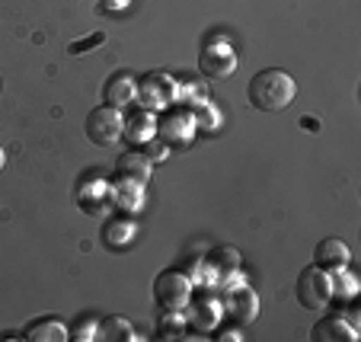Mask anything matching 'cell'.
<instances>
[{
	"label": "cell",
	"instance_id": "obj_1",
	"mask_svg": "<svg viewBox=\"0 0 361 342\" xmlns=\"http://www.w3.org/2000/svg\"><path fill=\"white\" fill-rule=\"evenodd\" d=\"M246 96H250V106H256L259 112H285L298 96V83L288 71L266 68L259 74H252Z\"/></svg>",
	"mask_w": 361,
	"mask_h": 342
},
{
	"label": "cell",
	"instance_id": "obj_2",
	"mask_svg": "<svg viewBox=\"0 0 361 342\" xmlns=\"http://www.w3.org/2000/svg\"><path fill=\"white\" fill-rule=\"evenodd\" d=\"M173 103H179V80L170 71H150L137 80V106L141 109L164 112Z\"/></svg>",
	"mask_w": 361,
	"mask_h": 342
},
{
	"label": "cell",
	"instance_id": "obj_3",
	"mask_svg": "<svg viewBox=\"0 0 361 342\" xmlns=\"http://www.w3.org/2000/svg\"><path fill=\"white\" fill-rule=\"evenodd\" d=\"M183 314H185V323H189L192 329H198V333H212V329L221 323V317H224L218 288L214 285H195Z\"/></svg>",
	"mask_w": 361,
	"mask_h": 342
},
{
	"label": "cell",
	"instance_id": "obj_4",
	"mask_svg": "<svg viewBox=\"0 0 361 342\" xmlns=\"http://www.w3.org/2000/svg\"><path fill=\"white\" fill-rule=\"evenodd\" d=\"M192 288H195V281L179 266L164 269V272L154 279V301H157V307L170 310V314H183L192 298Z\"/></svg>",
	"mask_w": 361,
	"mask_h": 342
},
{
	"label": "cell",
	"instance_id": "obj_5",
	"mask_svg": "<svg viewBox=\"0 0 361 342\" xmlns=\"http://www.w3.org/2000/svg\"><path fill=\"white\" fill-rule=\"evenodd\" d=\"M294 295H298V304L307 310H323L333 304V291H329V272L320 269L317 262L300 269L298 285H294Z\"/></svg>",
	"mask_w": 361,
	"mask_h": 342
},
{
	"label": "cell",
	"instance_id": "obj_6",
	"mask_svg": "<svg viewBox=\"0 0 361 342\" xmlns=\"http://www.w3.org/2000/svg\"><path fill=\"white\" fill-rule=\"evenodd\" d=\"M154 135L160 141H166L170 147H185V144L195 138V118H192V109L183 103L166 106L164 112H157V128Z\"/></svg>",
	"mask_w": 361,
	"mask_h": 342
},
{
	"label": "cell",
	"instance_id": "obj_7",
	"mask_svg": "<svg viewBox=\"0 0 361 342\" xmlns=\"http://www.w3.org/2000/svg\"><path fill=\"white\" fill-rule=\"evenodd\" d=\"M237 64L240 58L227 39H208L198 51V71H202L204 80H224L237 71Z\"/></svg>",
	"mask_w": 361,
	"mask_h": 342
},
{
	"label": "cell",
	"instance_id": "obj_8",
	"mask_svg": "<svg viewBox=\"0 0 361 342\" xmlns=\"http://www.w3.org/2000/svg\"><path fill=\"white\" fill-rule=\"evenodd\" d=\"M122 125H125V116L122 109H116V106L102 103L96 106V109H90L87 116V138L93 144H99V147H109V144H116L118 138H122Z\"/></svg>",
	"mask_w": 361,
	"mask_h": 342
},
{
	"label": "cell",
	"instance_id": "obj_9",
	"mask_svg": "<svg viewBox=\"0 0 361 342\" xmlns=\"http://www.w3.org/2000/svg\"><path fill=\"white\" fill-rule=\"evenodd\" d=\"M221 307H224V317H231L237 326H246L259 317V298L250 285H237L231 291H221Z\"/></svg>",
	"mask_w": 361,
	"mask_h": 342
},
{
	"label": "cell",
	"instance_id": "obj_10",
	"mask_svg": "<svg viewBox=\"0 0 361 342\" xmlns=\"http://www.w3.org/2000/svg\"><path fill=\"white\" fill-rule=\"evenodd\" d=\"M310 336L317 342H358V317L348 314V310L326 314L323 320H317Z\"/></svg>",
	"mask_w": 361,
	"mask_h": 342
},
{
	"label": "cell",
	"instance_id": "obj_11",
	"mask_svg": "<svg viewBox=\"0 0 361 342\" xmlns=\"http://www.w3.org/2000/svg\"><path fill=\"white\" fill-rule=\"evenodd\" d=\"M109 202L112 208H118L122 214H135L144 208V183L116 173V179H109Z\"/></svg>",
	"mask_w": 361,
	"mask_h": 342
},
{
	"label": "cell",
	"instance_id": "obj_12",
	"mask_svg": "<svg viewBox=\"0 0 361 342\" xmlns=\"http://www.w3.org/2000/svg\"><path fill=\"white\" fill-rule=\"evenodd\" d=\"M102 99L116 109H128L137 103V77L131 71H116L109 80L102 83Z\"/></svg>",
	"mask_w": 361,
	"mask_h": 342
},
{
	"label": "cell",
	"instance_id": "obj_13",
	"mask_svg": "<svg viewBox=\"0 0 361 342\" xmlns=\"http://www.w3.org/2000/svg\"><path fill=\"white\" fill-rule=\"evenodd\" d=\"M77 205L83 208L87 214L93 218H102L106 208H112L109 202V179H99V176H90L77 185Z\"/></svg>",
	"mask_w": 361,
	"mask_h": 342
},
{
	"label": "cell",
	"instance_id": "obj_14",
	"mask_svg": "<svg viewBox=\"0 0 361 342\" xmlns=\"http://www.w3.org/2000/svg\"><path fill=\"white\" fill-rule=\"evenodd\" d=\"M128 116H125L122 125V138L128 141V147H141L144 141L154 138V128H157V112H147L141 106H128Z\"/></svg>",
	"mask_w": 361,
	"mask_h": 342
},
{
	"label": "cell",
	"instance_id": "obj_15",
	"mask_svg": "<svg viewBox=\"0 0 361 342\" xmlns=\"http://www.w3.org/2000/svg\"><path fill=\"white\" fill-rule=\"evenodd\" d=\"M348 259H352L348 247L342 243V240H336V237L320 240L317 250H314V262L320 269H326V272H333V269H339V266H348Z\"/></svg>",
	"mask_w": 361,
	"mask_h": 342
},
{
	"label": "cell",
	"instance_id": "obj_16",
	"mask_svg": "<svg viewBox=\"0 0 361 342\" xmlns=\"http://www.w3.org/2000/svg\"><path fill=\"white\" fill-rule=\"evenodd\" d=\"M135 237H137V227H135V221H131L128 214L106 221V231H102V243H106L109 250H125V247H131V243H135Z\"/></svg>",
	"mask_w": 361,
	"mask_h": 342
},
{
	"label": "cell",
	"instance_id": "obj_17",
	"mask_svg": "<svg viewBox=\"0 0 361 342\" xmlns=\"http://www.w3.org/2000/svg\"><path fill=\"white\" fill-rule=\"evenodd\" d=\"M23 339L29 342H64L68 339V326L55 317H39L32 320L26 329H23Z\"/></svg>",
	"mask_w": 361,
	"mask_h": 342
},
{
	"label": "cell",
	"instance_id": "obj_18",
	"mask_svg": "<svg viewBox=\"0 0 361 342\" xmlns=\"http://www.w3.org/2000/svg\"><path fill=\"white\" fill-rule=\"evenodd\" d=\"M116 173H122V176H131V179H141V183H147L150 173H154V164H150V160L144 157L141 147H128L125 154H118V160H116Z\"/></svg>",
	"mask_w": 361,
	"mask_h": 342
},
{
	"label": "cell",
	"instance_id": "obj_19",
	"mask_svg": "<svg viewBox=\"0 0 361 342\" xmlns=\"http://www.w3.org/2000/svg\"><path fill=\"white\" fill-rule=\"evenodd\" d=\"M96 339H106V342H131L137 339L135 326H131L125 317H102L99 326H96Z\"/></svg>",
	"mask_w": 361,
	"mask_h": 342
},
{
	"label": "cell",
	"instance_id": "obj_20",
	"mask_svg": "<svg viewBox=\"0 0 361 342\" xmlns=\"http://www.w3.org/2000/svg\"><path fill=\"white\" fill-rule=\"evenodd\" d=\"M204 266L214 272V279H221V275H231L240 269V253L233 247H214L208 256H202Z\"/></svg>",
	"mask_w": 361,
	"mask_h": 342
},
{
	"label": "cell",
	"instance_id": "obj_21",
	"mask_svg": "<svg viewBox=\"0 0 361 342\" xmlns=\"http://www.w3.org/2000/svg\"><path fill=\"white\" fill-rule=\"evenodd\" d=\"M192 118H195V131H218L224 125V116H221L218 103H212V96L202 99V103H192Z\"/></svg>",
	"mask_w": 361,
	"mask_h": 342
},
{
	"label": "cell",
	"instance_id": "obj_22",
	"mask_svg": "<svg viewBox=\"0 0 361 342\" xmlns=\"http://www.w3.org/2000/svg\"><path fill=\"white\" fill-rule=\"evenodd\" d=\"M329 291H333V301H352L358 295V279L348 272V266L329 272Z\"/></svg>",
	"mask_w": 361,
	"mask_h": 342
},
{
	"label": "cell",
	"instance_id": "obj_23",
	"mask_svg": "<svg viewBox=\"0 0 361 342\" xmlns=\"http://www.w3.org/2000/svg\"><path fill=\"white\" fill-rule=\"evenodd\" d=\"M96 326H99V317H93V314H77L74 323L68 326V339H74V342H90V339H96Z\"/></svg>",
	"mask_w": 361,
	"mask_h": 342
},
{
	"label": "cell",
	"instance_id": "obj_24",
	"mask_svg": "<svg viewBox=\"0 0 361 342\" xmlns=\"http://www.w3.org/2000/svg\"><path fill=\"white\" fill-rule=\"evenodd\" d=\"M185 329H189L185 314H170V310H164V317H160V323H157L160 339H183Z\"/></svg>",
	"mask_w": 361,
	"mask_h": 342
},
{
	"label": "cell",
	"instance_id": "obj_25",
	"mask_svg": "<svg viewBox=\"0 0 361 342\" xmlns=\"http://www.w3.org/2000/svg\"><path fill=\"white\" fill-rule=\"evenodd\" d=\"M141 151H144V157H147L150 164H164V160L170 157V144L160 141V138L154 135L150 141H144V144H141Z\"/></svg>",
	"mask_w": 361,
	"mask_h": 342
},
{
	"label": "cell",
	"instance_id": "obj_26",
	"mask_svg": "<svg viewBox=\"0 0 361 342\" xmlns=\"http://www.w3.org/2000/svg\"><path fill=\"white\" fill-rule=\"evenodd\" d=\"M102 42H106V35H102V32H96V35H90V39H83V42H71V45H68V51H71V55H87L90 48L102 45Z\"/></svg>",
	"mask_w": 361,
	"mask_h": 342
},
{
	"label": "cell",
	"instance_id": "obj_27",
	"mask_svg": "<svg viewBox=\"0 0 361 342\" xmlns=\"http://www.w3.org/2000/svg\"><path fill=\"white\" fill-rule=\"evenodd\" d=\"M214 339H218V342H240V339H243V333H240V326H237V323H233V326H227V329H221V333L218 336H214Z\"/></svg>",
	"mask_w": 361,
	"mask_h": 342
},
{
	"label": "cell",
	"instance_id": "obj_28",
	"mask_svg": "<svg viewBox=\"0 0 361 342\" xmlns=\"http://www.w3.org/2000/svg\"><path fill=\"white\" fill-rule=\"evenodd\" d=\"M128 4H131V0H99L102 10H125Z\"/></svg>",
	"mask_w": 361,
	"mask_h": 342
},
{
	"label": "cell",
	"instance_id": "obj_29",
	"mask_svg": "<svg viewBox=\"0 0 361 342\" xmlns=\"http://www.w3.org/2000/svg\"><path fill=\"white\" fill-rule=\"evenodd\" d=\"M4 166H7V154H4V147H0V173H4Z\"/></svg>",
	"mask_w": 361,
	"mask_h": 342
}]
</instances>
